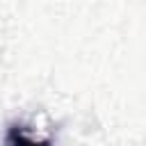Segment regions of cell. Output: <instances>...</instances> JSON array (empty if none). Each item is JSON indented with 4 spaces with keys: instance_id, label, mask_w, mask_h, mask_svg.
I'll use <instances>...</instances> for the list:
<instances>
[{
    "instance_id": "6da1fadb",
    "label": "cell",
    "mask_w": 146,
    "mask_h": 146,
    "mask_svg": "<svg viewBox=\"0 0 146 146\" xmlns=\"http://www.w3.org/2000/svg\"><path fill=\"white\" fill-rule=\"evenodd\" d=\"M5 144L7 146H52L50 139H34V137H30L21 125H9L7 128Z\"/></svg>"
}]
</instances>
